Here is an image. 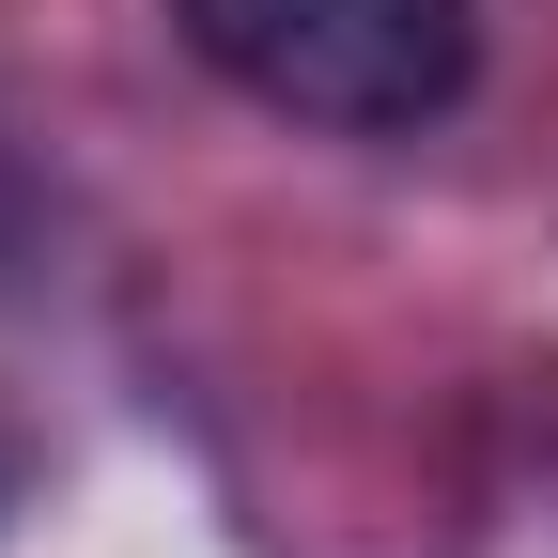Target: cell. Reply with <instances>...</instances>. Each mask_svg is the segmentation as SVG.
Segmentation results:
<instances>
[{"label":"cell","instance_id":"cell-1","mask_svg":"<svg viewBox=\"0 0 558 558\" xmlns=\"http://www.w3.org/2000/svg\"><path fill=\"white\" fill-rule=\"evenodd\" d=\"M171 32L248 109L326 124V140H418L481 78V16L465 0H171Z\"/></svg>","mask_w":558,"mask_h":558},{"label":"cell","instance_id":"cell-2","mask_svg":"<svg viewBox=\"0 0 558 558\" xmlns=\"http://www.w3.org/2000/svg\"><path fill=\"white\" fill-rule=\"evenodd\" d=\"M0 527H16V450H0Z\"/></svg>","mask_w":558,"mask_h":558}]
</instances>
